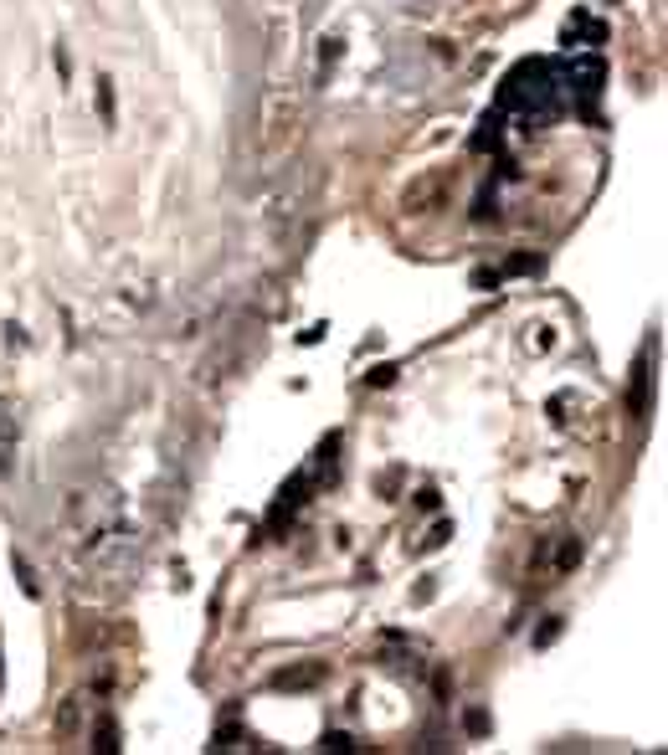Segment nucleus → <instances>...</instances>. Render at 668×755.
Here are the masks:
<instances>
[{
	"label": "nucleus",
	"mask_w": 668,
	"mask_h": 755,
	"mask_svg": "<svg viewBox=\"0 0 668 755\" xmlns=\"http://www.w3.org/2000/svg\"><path fill=\"white\" fill-rule=\"evenodd\" d=\"M293 123H298V98L293 93H273L268 98V144H278V139H288L293 134Z\"/></svg>",
	"instance_id": "nucleus-1"
},
{
	"label": "nucleus",
	"mask_w": 668,
	"mask_h": 755,
	"mask_svg": "<svg viewBox=\"0 0 668 755\" xmlns=\"http://www.w3.org/2000/svg\"><path fill=\"white\" fill-rule=\"evenodd\" d=\"M324 678V663H304V668H288V673H278L273 683L278 688H309V683H319Z\"/></svg>",
	"instance_id": "nucleus-2"
},
{
	"label": "nucleus",
	"mask_w": 668,
	"mask_h": 755,
	"mask_svg": "<svg viewBox=\"0 0 668 755\" xmlns=\"http://www.w3.org/2000/svg\"><path fill=\"white\" fill-rule=\"evenodd\" d=\"M16 575H21V591H31V596H36V575H31V566H26L21 555H16Z\"/></svg>",
	"instance_id": "nucleus-3"
},
{
	"label": "nucleus",
	"mask_w": 668,
	"mask_h": 755,
	"mask_svg": "<svg viewBox=\"0 0 668 755\" xmlns=\"http://www.w3.org/2000/svg\"><path fill=\"white\" fill-rule=\"evenodd\" d=\"M576 560H581V545H576V539H566V545H560V571L576 566Z\"/></svg>",
	"instance_id": "nucleus-4"
},
{
	"label": "nucleus",
	"mask_w": 668,
	"mask_h": 755,
	"mask_svg": "<svg viewBox=\"0 0 668 755\" xmlns=\"http://www.w3.org/2000/svg\"><path fill=\"white\" fill-rule=\"evenodd\" d=\"M93 750H103V755H109V750H119V745H114V729H109V724H103L98 735H93Z\"/></svg>",
	"instance_id": "nucleus-5"
}]
</instances>
